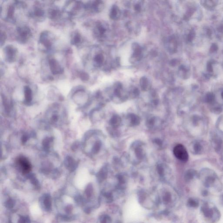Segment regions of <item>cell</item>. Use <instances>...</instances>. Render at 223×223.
Returning a JSON list of instances; mask_svg holds the SVG:
<instances>
[{"label":"cell","instance_id":"cell-1","mask_svg":"<svg viewBox=\"0 0 223 223\" xmlns=\"http://www.w3.org/2000/svg\"><path fill=\"white\" fill-rule=\"evenodd\" d=\"M201 211L206 218L211 223H215L220 220L221 213L217 207H211L208 203L205 202L201 207Z\"/></svg>","mask_w":223,"mask_h":223},{"label":"cell","instance_id":"cell-13","mask_svg":"<svg viewBox=\"0 0 223 223\" xmlns=\"http://www.w3.org/2000/svg\"><path fill=\"white\" fill-rule=\"evenodd\" d=\"M104 61V57L101 53L97 54L94 57V62L96 66L100 67L103 65Z\"/></svg>","mask_w":223,"mask_h":223},{"label":"cell","instance_id":"cell-29","mask_svg":"<svg viewBox=\"0 0 223 223\" xmlns=\"http://www.w3.org/2000/svg\"><path fill=\"white\" fill-rule=\"evenodd\" d=\"M207 69H208V71L209 72H211L213 71L212 64L210 62L208 63V65H207Z\"/></svg>","mask_w":223,"mask_h":223},{"label":"cell","instance_id":"cell-15","mask_svg":"<svg viewBox=\"0 0 223 223\" xmlns=\"http://www.w3.org/2000/svg\"><path fill=\"white\" fill-rule=\"evenodd\" d=\"M44 15V11L42 8L37 6L35 7L33 11V15L37 18H42Z\"/></svg>","mask_w":223,"mask_h":223},{"label":"cell","instance_id":"cell-21","mask_svg":"<svg viewBox=\"0 0 223 223\" xmlns=\"http://www.w3.org/2000/svg\"><path fill=\"white\" fill-rule=\"evenodd\" d=\"M79 77H80V79L83 81H88L90 79L89 75L86 72H80L79 74Z\"/></svg>","mask_w":223,"mask_h":223},{"label":"cell","instance_id":"cell-33","mask_svg":"<svg viewBox=\"0 0 223 223\" xmlns=\"http://www.w3.org/2000/svg\"><path fill=\"white\" fill-rule=\"evenodd\" d=\"M219 31H221V32H223V26H221L219 28Z\"/></svg>","mask_w":223,"mask_h":223},{"label":"cell","instance_id":"cell-16","mask_svg":"<svg viewBox=\"0 0 223 223\" xmlns=\"http://www.w3.org/2000/svg\"><path fill=\"white\" fill-rule=\"evenodd\" d=\"M188 205L189 207L192 208H197L199 206V201L197 199L190 198L188 200Z\"/></svg>","mask_w":223,"mask_h":223},{"label":"cell","instance_id":"cell-23","mask_svg":"<svg viewBox=\"0 0 223 223\" xmlns=\"http://www.w3.org/2000/svg\"><path fill=\"white\" fill-rule=\"evenodd\" d=\"M195 176V172H193L192 171V172H190L186 174L185 178H186L187 181H190V180L193 179Z\"/></svg>","mask_w":223,"mask_h":223},{"label":"cell","instance_id":"cell-11","mask_svg":"<svg viewBox=\"0 0 223 223\" xmlns=\"http://www.w3.org/2000/svg\"><path fill=\"white\" fill-rule=\"evenodd\" d=\"M48 17L52 20L57 19L60 17L61 13L59 10L54 8H51L49 9L48 12Z\"/></svg>","mask_w":223,"mask_h":223},{"label":"cell","instance_id":"cell-7","mask_svg":"<svg viewBox=\"0 0 223 223\" xmlns=\"http://www.w3.org/2000/svg\"><path fill=\"white\" fill-rule=\"evenodd\" d=\"M17 165L24 173H27L30 170L31 166L28 161L24 157H19L17 161Z\"/></svg>","mask_w":223,"mask_h":223},{"label":"cell","instance_id":"cell-14","mask_svg":"<svg viewBox=\"0 0 223 223\" xmlns=\"http://www.w3.org/2000/svg\"><path fill=\"white\" fill-rule=\"evenodd\" d=\"M24 97L25 100L27 102H30L32 99V90L30 87L26 86L24 88Z\"/></svg>","mask_w":223,"mask_h":223},{"label":"cell","instance_id":"cell-2","mask_svg":"<svg viewBox=\"0 0 223 223\" xmlns=\"http://www.w3.org/2000/svg\"><path fill=\"white\" fill-rule=\"evenodd\" d=\"M17 49L12 45H7L3 49V55L6 62L10 63L15 62L17 57Z\"/></svg>","mask_w":223,"mask_h":223},{"label":"cell","instance_id":"cell-4","mask_svg":"<svg viewBox=\"0 0 223 223\" xmlns=\"http://www.w3.org/2000/svg\"><path fill=\"white\" fill-rule=\"evenodd\" d=\"M17 31L19 41L22 42H26L31 35L30 29L27 26L18 27Z\"/></svg>","mask_w":223,"mask_h":223},{"label":"cell","instance_id":"cell-18","mask_svg":"<svg viewBox=\"0 0 223 223\" xmlns=\"http://www.w3.org/2000/svg\"><path fill=\"white\" fill-rule=\"evenodd\" d=\"M15 6L13 5L9 6L7 10V17L9 19H12L14 17L15 14Z\"/></svg>","mask_w":223,"mask_h":223},{"label":"cell","instance_id":"cell-28","mask_svg":"<svg viewBox=\"0 0 223 223\" xmlns=\"http://www.w3.org/2000/svg\"><path fill=\"white\" fill-rule=\"evenodd\" d=\"M134 9L136 11L139 12V11L141 10V6L140 3H137V4H135V5Z\"/></svg>","mask_w":223,"mask_h":223},{"label":"cell","instance_id":"cell-3","mask_svg":"<svg viewBox=\"0 0 223 223\" xmlns=\"http://www.w3.org/2000/svg\"><path fill=\"white\" fill-rule=\"evenodd\" d=\"M174 154L176 158L182 161H187L188 159V152L182 144H178L174 148Z\"/></svg>","mask_w":223,"mask_h":223},{"label":"cell","instance_id":"cell-6","mask_svg":"<svg viewBox=\"0 0 223 223\" xmlns=\"http://www.w3.org/2000/svg\"><path fill=\"white\" fill-rule=\"evenodd\" d=\"M39 42L47 49H49L52 46V41L48 31H44L40 35Z\"/></svg>","mask_w":223,"mask_h":223},{"label":"cell","instance_id":"cell-24","mask_svg":"<svg viewBox=\"0 0 223 223\" xmlns=\"http://www.w3.org/2000/svg\"><path fill=\"white\" fill-rule=\"evenodd\" d=\"M195 33L194 31L192 30L190 32L189 35H188V39L190 42H191L192 40L195 38Z\"/></svg>","mask_w":223,"mask_h":223},{"label":"cell","instance_id":"cell-12","mask_svg":"<svg viewBox=\"0 0 223 223\" xmlns=\"http://www.w3.org/2000/svg\"><path fill=\"white\" fill-rule=\"evenodd\" d=\"M106 31V28L104 26L101 24H98L96 26V28L94 30L95 34L98 37L103 36Z\"/></svg>","mask_w":223,"mask_h":223},{"label":"cell","instance_id":"cell-19","mask_svg":"<svg viewBox=\"0 0 223 223\" xmlns=\"http://www.w3.org/2000/svg\"><path fill=\"white\" fill-rule=\"evenodd\" d=\"M168 48L169 49L170 51H175L176 48V42H175L174 39V38H170V39L169 40L168 42Z\"/></svg>","mask_w":223,"mask_h":223},{"label":"cell","instance_id":"cell-5","mask_svg":"<svg viewBox=\"0 0 223 223\" xmlns=\"http://www.w3.org/2000/svg\"><path fill=\"white\" fill-rule=\"evenodd\" d=\"M50 69L54 75H59L63 72V69L59 62L54 58H50L49 60Z\"/></svg>","mask_w":223,"mask_h":223},{"label":"cell","instance_id":"cell-26","mask_svg":"<svg viewBox=\"0 0 223 223\" xmlns=\"http://www.w3.org/2000/svg\"><path fill=\"white\" fill-rule=\"evenodd\" d=\"M218 49V47H217V45L215 44H213L212 45H211V47H210V51L211 53H213V52H215Z\"/></svg>","mask_w":223,"mask_h":223},{"label":"cell","instance_id":"cell-10","mask_svg":"<svg viewBox=\"0 0 223 223\" xmlns=\"http://www.w3.org/2000/svg\"><path fill=\"white\" fill-rule=\"evenodd\" d=\"M121 12L119 8L116 5H113L110 11V16L113 20H117L120 16Z\"/></svg>","mask_w":223,"mask_h":223},{"label":"cell","instance_id":"cell-31","mask_svg":"<svg viewBox=\"0 0 223 223\" xmlns=\"http://www.w3.org/2000/svg\"><path fill=\"white\" fill-rule=\"evenodd\" d=\"M176 63H177V61L176 60H172V61H171V63H170V64L172 65H173V66L175 65H176Z\"/></svg>","mask_w":223,"mask_h":223},{"label":"cell","instance_id":"cell-30","mask_svg":"<svg viewBox=\"0 0 223 223\" xmlns=\"http://www.w3.org/2000/svg\"><path fill=\"white\" fill-rule=\"evenodd\" d=\"M202 195L203 196H207L208 195V191H207V190H204V191H203L202 193Z\"/></svg>","mask_w":223,"mask_h":223},{"label":"cell","instance_id":"cell-25","mask_svg":"<svg viewBox=\"0 0 223 223\" xmlns=\"http://www.w3.org/2000/svg\"><path fill=\"white\" fill-rule=\"evenodd\" d=\"M214 98H215V97H214L213 94L209 93L206 96V99L208 102H211L214 100Z\"/></svg>","mask_w":223,"mask_h":223},{"label":"cell","instance_id":"cell-17","mask_svg":"<svg viewBox=\"0 0 223 223\" xmlns=\"http://www.w3.org/2000/svg\"><path fill=\"white\" fill-rule=\"evenodd\" d=\"M140 84L142 89L146 90L149 86V82L147 77H142L140 80Z\"/></svg>","mask_w":223,"mask_h":223},{"label":"cell","instance_id":"cell-27","mask_svg":"<svg viewBox=\"0 0 223 223\" xmlns=\"http://www.w3.org/2000/svg\"><path fill=\"white\" fill-rule=\"evenodd\" d=\"M194 148H195V151L196 152H200L201 149V146L199 143H196L195 144Z\"/></svg>","mask_w":223,"mask_h":223},{"label":"cell","instance_id":"cell-8","mask_svg":"<svg viewBox=\"0 0 223 223\" xmlns=\"http://www.w3.org/2000/svg\"><path fill=\"white\" fill-rule=\"evenodd\" d=\"M133 58L135 60H140L142 56V51L141 47L136 43L134 44L133 46Z\"/></svg>","mask_w":223,"mask_h":223},{"label":"cell","instance_id":"cell-9","mask_svg":"<svg viewBox=\"0 0 223 223\" xmlns=\"http://www.w3.org/2000/svg\"><path fill=\"white\" fill-rule=\"evenodd\" d=\"M83 38L78 32H74L72 33L71 36V42L72 44L74 45H79L82 42Z\"/></svg>","mask_w":223,"mask_h":223},{"label":"cell","instance_id":"cell-34","mask_svg":"<svg viewBox=\"0 0 223 223\" xmlns=\"http://www.w3.org/2000/svg\"><path fill=\"white\" fill-rule=\"evenodd\" d=\"M222 98H223V92H222Z\"/></svg>","mask_w":223,"mask_h":223},{"label":"cell","instance_id":"cell-22","mask_svg":"<svg viewBox=\"0 0 223 223\" xmlns=\"http://www.w3.org/2000/svg\"><path fill=\"white\" fill-rule=\"evenodd\" d=\"M6 39V35L4 31H1V47L3 45Z\"/></svg>","mask_w":223,"mask_h":223},{"label":"cell","instance_id":"cell-20","mask_svg":"<svg viewBox=\"0 0 223 223\" xmlns=\"http://www.w3.org/2000/svg\"><path fill=\"white\" fill-rule=\"evenodd\" d=\"M163 200L164 202L169 203L172 200V196L169 192H167L164 194L163 196Z\"/></svg>","mask_w":223,"mask_h":223},{"label":"cell","instance_id":"cell-32","mask_svg":"<svg viewBox=\"0 0 223 223\" xmlns=\"http://www.w3.org/2000/svg\"><path fill=\"white\" fill-rule=\"evenodd\" d=\"M220 201L221 202V204L223 206V195L220 196Z\"/></svg>","mask_w":223,"mask_h":223}]
</instances>
